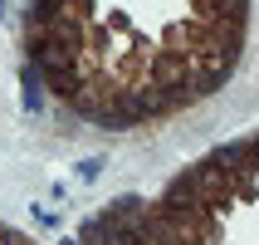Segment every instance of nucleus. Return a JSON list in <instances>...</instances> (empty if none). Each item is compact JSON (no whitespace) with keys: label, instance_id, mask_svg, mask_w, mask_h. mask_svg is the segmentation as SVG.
Wrapping results in <instances>:
<instances>
[{"label":"nucleus","instance_id":"nucleus-1","mask_svg":"<svg viewBox=\"0 0 259 245\" xmlns=\"http://www.w3.org/2000/svg\"><path fill=\"white\" fill-rule=\"evenodd\" d=\"M98 172H103V157H88V162H78V177H83V182H93Z\"/></svg>","mask_w":259,"mask_h":245}]
</instances>
